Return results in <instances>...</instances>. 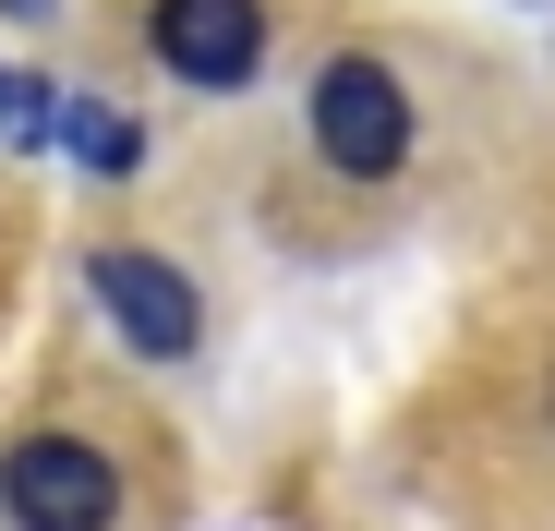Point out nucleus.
I'll list each match as a JSON object with an SVG mask.
<instances>
[{"mask_svg":"<svg viewBox=\"0 0 555 531\" xmlns=\"http://www.w3.org/2000/svg\"><path fill=\"white\" fill-rule=\"evenodd\" d=\"M302 133H314V157L338 169V182H399V169H411V145H423V121H411V85H399L387 61H362V49L314 73Z\"/></svg>","mask_w":555,"mask_h":531,"instance_id":"1","label":"nucleus"},{"mask_svg":"<svg viewBox=\"0 0 555 531\" xmlns=\"http://www.w3.org/2000/svg\"><path fill=\"white\" fill-rule=\"evenodd\" d=\"M0 507H13V531H121V471L85 435H25L0 459Z\"/></svg>","mask_w":555,"mask_h":531,"instance_id":"2","label":"nucleus"},{"mask_svg":"<svg viewBox=\"0 0 555 531\" xmlns=\"http://www.w3.org/2000/svg\"><path fill=\"white\" fill-rule=\"evenodd\" d=\"M85 290L109 302V326L145 350V363H194V350H206V302H194V279H181L169 254H145V242H109L98 266H85Z\"/></svg>","mask_w":555,"mask_h":531,"instance_id":"3","label":"nucleus"},{"mask_svg":"<svg viewBox=\"0 0 555 531\" xmlns=\"http://www.w3.org/2000/svg\"><path fill=\"white\" fill-rule=\"evenodd\" d=\"M145 49H157V73L230 98V85H254V61H266V0H157Z\"/></svg>","mask_w":555,"mask_h":531,"instance_id":"4","label":"nucleus"},{"mask_svg":"<svg viewBox=\"0 0 555 531\" xmlns=\"http://www.w3.org/2000/svg\"><path fill=\"white\" fill-rule=\"evenodd\" d=\"M61 145H73L85 169H133V121H121L109 98H61Z\"/></svg>","mask_w":555,"mask_h":531,"instance_id":"5","label":"nucleus"},{"mask_svg":"<svg viewBox=\"0 0 555 531\" xmlns=\"http://www.w3.org/2000/svg\"><path fill=\"white\" fill-rule=\"evenodd\" d=\"M0 133H13V73H0Z\"/></svg>","mask_w":555,"mask_h":531,"instance_id":"6","label":"nucleus"},{"mask_svg":"<svg viewBox=\"0 0 555 531\" xmlns=\"http://www.w3.org/2000/svg\"><path fill=\"white\" fill-rule=\"evenodd\" d=\"M0 13H25V25H37V13H49V0H0Z\"/></svg>","mask_w":555,"mask_h":531,"instance_id":"7","label":"nucleus"}]
</instances>
